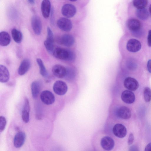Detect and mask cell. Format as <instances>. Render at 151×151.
<instances>
[{
    "instance_id": "1",
    "label": "cell",
    "mask_w": 151,
    "mask_h": 151,
    "mask_svg": "<svg viewBox=\"0 0 151 151\" xmlns=\"http://www.w3.org/2000/svg\"><path fill=\"white\" fill-rule=\"evenodd\" d=\"M52 54L57 58L69 62L73 61L76 58L73 51L69 49L60 47L55 49Z\"/></svg>"
},
{
    "instance_id": "2",
    "label": "cell",
    "mask_w": 151,
    "mask_h": 151,
    "mask_svg": "<svg viewBox=\"0 0 151 151\" xmlns=\"http://www.w3.org/2000/svg\"><path fill=\"white\" fill-rule=\"evenodd\" d=\"M53 90L57 94L62 96L67 92L68 87L67 84L64 81L60 80L56 81L54 84Z\"/></svg>"
},
{
    "instance_id": "3",
    "label": "cell",
    "mask_w": 151,
    "mask_h": 151,
    "mask_svg": "<svg viewBox=\"0 0 151 151\" xmlns=\"http://www.w3.org/2000/svg\"><path fill=\"white\" fill-rule=\"evenodd\" d=\"M57 25L60 29L65 32L70 31L73 27L71 21L64 17L59 18L57 22Z\"/></svg>"
},
{
    "instance_id": "4",
    "label": "cell",
    "mask_w": 151,
    "mask_h": 151,
    "mask_svg": "<svg viewBox=\"0 0 151 151\" xmlns=\"http://www.w3.org/2000/svg\"><path fill=\"white\" fill-rule=\"evenodd\" d=\"M40 98L42 101L45 104L49 105L52 104L55 101V97L51 92L45 90L41 92Z\"/></svg>"
},
{
    "instance_id": "5",
    "label": "cell",
    "mask_w": 151,
    "mask_h": 151,
    "mask_svg": "<svg viewBox=\"0 0 151 151\" xmlns=\"http://www.w3.org/2000/svg\"><path fill=\"white\" fill-rule=\"evenodd\" d=\"M75 7L71 4H66L63 5L61 9L62 14L63 16L67 17H73L76 13Z\"/></svg>"
},
{
    "instance_id": "6",
    "label": "cell",
    "mask_w": 151,
    "mask_h": 151,
    "mask_svg": "<svg viewBox=\"0 0 151 151\" xmlns=\"http://www.w3.org/2000/svg\"><path fill=\"white\" fill-rule=\"evenodd\" d=\"M141 45L138 40L134 39L129 40L126 45V48L129 52H135L139 51L141 48Z\"/></svg>"
},
{
    "instance_id": "7",
    "label": "cell",
    "mask_w": 151,
    "mask_h": 151,
    "mask_svg": "<svg viewBox=\"0 0 151 151\" xmlns=\"http://www.w3.org/2000/svg\"><path fill=\"white\" fill-rule=\"evenodd\" d=\"M124 85L126 88L131 91L136 90L138 88L139 86L137 80L130 77H127L125 79Z\"/></svg>"
},
{
    "instance_id": "8",
    "label": "cell",
    "mask_w": 151,
    "mask_h": 151,
    "mask_svg": "<svg viewBox=\"0 0 151 151\" xmlns=\"http://www.w3.org/2000/svg\"><path fill=\"white\" fill-rule=\"evenodd\" d=\"M31 25L34 33L40 35L42 29V24L40 18L37 15L33 16L31 19Z\"/></svg>"
},
{
    "instance_id": "9",
    "label": "cell",
    "mask_w": 151,
    "mask_h": 151,
    "mask_svg": "<svg viewBox=\"0 0 151 151\" xmlns=\"http://www.w3.org/2000/svg\"><path fill=\"white\" fill-rule=\"evenodd\" d=\"M52 70L54 75L59 78H65L67 73V68L59 64L54 65L52 68Z\"/></svg>"
},
{
    "instance_id": "10",
    "label": "cell",
    "mask_w": 151,
    "mask_h": 151,
    "mask_svg": "<svg viewBox=\"0 0 151 151\" xmlns=\"http://www.w3.org/2000/svg\"><path fill=\"white\" fill-rule=\"evenodd\" d=\"M112 132L116 137L119 138L124 137L127 133V130L126 127L121 124H117L113 127Z\"/></svg>"
},
{
    "instance_id": "11",
    "label": "cell",
    "mask_w": 151,
    "mask_h": 151,
    "mask_svg": "<svg viewBox=\"0 0 151 151\" xmlns=\"http://www.w3.org/2000/svg\"><path fill=\"white\" fill-rule=\"evenodd\" d=\"M100 144L103 149L108 151L112 150L114 146V140L110 137L108 136L104 137L101 138Z\"/></svg>"
},
{
    "instance_id": "12",
    "label": "cell",
    "mask_w": 151,
    "mask_h": 151,
    "mask_svg": "<svg viewBox=\"0 0 151 151\" xmlns=\"http://www.w3.org/2000/svg\"><path fill=\"white\" fill-rule=\"evenodd\" d=\"M26 139L25 133L19 131L15 135L14 139V145L17 148H20L24 144Z\"/></svg>"
},
{
    "instance_id": "13",
    "label": "cell",
    "mask_w": 151,
    "mask_h": 151,
    "mask_svg": "<svg viewBox=\"0 0 151 151\" xmlns=\"http://www.w3.org/2000/svg\"><path fill=\"white\" fill-rule=\"evenodd\" d=\"M30 107L28 99L25 97L24 103L22 112V118L23 121L26 123H28L29 120V111Z\"/></svg>"
},
{
    "instance_id": "14",
    "label": "cell",
    "mask_w": 151,
    "mask_h": 151,
    "mask_svg": "<svg viewBox=\"0 0 151 151\" xmlns=\"http://www.w3.org/2000/svg\"><path fill=\"white\" fill-rule=\"evenodd\" d=\"M121 98L123 102L128 104L133 103L135 101V96L134 93L129 90L124 91L122 93Z\"/></svg>"
},
{
    "instance_id": "15",
    "label": "cell",
    "mask_w": 151,
    "mask_h": 151,
    "mask_svg": "<svg viewBox=\"0 0 151 151\" xmlns=\"http://www.w3.org/2000/svg\"><path fill=\"white\" fill-rule=\"evenodd\" d=\"M61 44L67 47H71L73 46L75 42L74 37L71 35L65 34L63 35L60 39Z\"/></svg>"
},
{
    "instance_id": "16",
    "label": "cell",
    "mask_w": 151,
    "mask_h": 151,
    "mask_svg": "<svg viewBox=\"0 0 151 151\" xmlns=\"http://www.w3.org/2000/svg\"><path fill=\"white\" fill-rule=\"evenodd\" d=\"M117 114L119 118L124 119H129L132 114L130 109L125 106L120 107L117 110Z\"/></svg>"
},
{
    "instance_id": "17",
    "label": "cell",
    "mask_w": 151,
    "mask_h": 151,
    "mask_svg": "<svg viewBox=\"0 0 151 151\" xmlns=\"http://www.w3.org/2000/svg\"><path fill=\"white\" fill-rule=\"evenodd\" d=\"M42 15L45 18H48L51 11V4L50 0H43L41 4Z\"/></svg>"
},
{
    "instance_id": "18",
    "label": "cell",
    "mask_w": 151,
    "mask_h": 151,
    "mask_svg": "<svg viewBox=\"0 0 151 151\" xmlns=\"http://www.w3.org/2000/svg\"><path fill=\"white\" fill-rule=\"evenodd\" d=\"M127 25L129 29L133 32L138 31L141 27L140 22L138 20L134 18L129 19L127 22Z\"/></svg>"
},
{
    "instance_id": "19",
    "label": "cell",
    "mask_w": 151,
    "mask_h": 151,
    "mask_svg": "<svg viewBox=\"0 0 151 151\" xmlns=\"http://www.w3.org/2000/svg\"><path fill=\"white\" fill-rule=\"evenodd\" d=\"M30 66V62L28 59H25L21 63L18 69V73L21 76L25 74Z\"/></svg>"
},
{
    "instance_id": "20",
    "label": "cell",
    "mask_w": 151,
    "mask_h": 151,
    "mask_svg": "<svg viewBox=\"0 0 151 151\" xmlns=\"http://www.w3.org/2000/svg\"><path fill=\"white\" fill-rule=\"evenodd\" d=\"M9 73L7 68L3 65H0V81L1 83L7 82L9 78Z\"/></svg>"
},
{
    "instance_id": "21",
    "label": "cell",
    "mask_w": 151,
    "mask_h": 151,
    "mask_svg": "<svg viewBox=\"0 0 151 151\" xmlns=\"http://www.w3.org/2000/svg\"><path fill=\"white\" fill-rule=\"evenodd\" d=\"M11 42V37L8 33L5 31L0 33V45L3 46L8 45Z\"/></svg>"
},
{
    "instance_id": "22",
    "label": "cell",
    "mask_w": 151,
    "mask_h": 151,
    "mask_svg": "<svg viewBox=\"0 0 151 151\" xmlns=\"http://www.w3.org/2000/svg\"><path fill=\"white\" fill-rule=\"evenodd\" d=\"M41 89V84L39 82L36 81L33 82L31 84V89L32 96L34 99L37 97Z\"/></svg>"
},
{
    "instance_id": "23",
    "label": "cell",
    "mask_w": 151,
    "mask_h": 151,
    "mask_svg": "<svg viewBox=\"0 0 151 151\" xmlns=\"http://www.w3.org/2000/svg\"><path fill=\"white\" fill-rule=\"evenodd\" d=\"M11 34L13 40L18 43H20L23 38L22 32L15 28L11 30Z\"/></svg>"
},
{
    "instance_id": "24",
    "label": "cell",
    "mask_w": 151,
    "mask_h": 151,
    "mask_svg": "<svg viewBox=\"0 0 151 151\" xmlns=\"http://www.w3.org/2000/svg\"><path fill=\"white\" fill-rule=\"evenodd\" d=\"M54 39L47 38L44 42V45L47 51L52 53L54 51Z\"/></svg>"
},
{
    "instance_id": "25",
    "label": "cell",
    "mask_w": 151,
    "mask_h": 151,
    "mask_svg": "<svg viewBox=\"0 0 151 151\" xmlns=\"http://www.w3.org/2000/svg\"><path fill=\"white\" fill-rule=\"evenodd\" d=\"M136 14L138 18L142 20L146 19L149 17L148 11L145 8L137 9Z\"/></svg>"
},
{
    "instance_id": "26",
    "label": "cell",
    "mask_w": 151,
    "mask_h": 151,
    "mask_svg": "<svg viewBox=\"0 0 151 151\" xmlns=\"http://www.w3.org/2000/svg\"><path fill=\"white\" fill-rule=\"evenodd\" d=\"M148 4L147 0H133V4L137 9L145 8Z\"/></svg>"
},
{
    "instance_id": "27",
    "label": "cell",
    "mask_w": 151,
    "mask_h": 151,
    "mask_svg": "<svg viewBox=\"0 0 151 151\" xmlns=\"http://www.w3.org/2000/svg\"><path fill=\"white\" fill-rule=\"evenodd\" d=\"M37 62L39 66L40 74L44 77L47 76V72L42 60L40 58H37Z\"/></svg>"
},
{
    "instance_id": "28",
    "label": "cell",
    "mask_w": 151,
    "mask_h": 151,
    "mask_svg": "<svg viewBox=\"0 0 151 151\" xmlns=\"http://www.w3.org/2000/svg\"><path fill=\"white\" fill-rule=\"evenodd\" d=\"M144 98L146 102H149L151 100V90L148 87H145L143 91Z\"/></svg>"
},
{
    "instance_id": "29",
    "label": "cell",
    "mask_w": 151,
    "mask_h": 151,
    "mask_svg": "<svg viewBox=\"0 0 151 151\" xmlns=\"http://www.w3.org/2000/svg\"><path fill=\"white\" fill-rule=\"evenodd\" d=\"M6 124V120L5 117H0V132H1L4 129Z\"/></svg>"
},
{
    "instance_id": "30",
    "label": "cell",
    "mask_w": 151,
    "mask_h": 151,
    "mask_svg": "<svg viewBox=\"0 0 151 151\" xmlns=\"http://www.w3.org/2000/svg\"><path fill=\"white\" fill-rule=\"evenodd\" d=\"M134 137L133 134L132 133H131L129 134L128 139V143L130 145L132 144L134 140Z\"/></svg>"
},
{
    "instance_id": "31",
    "label": "cell",
    "mask_w": 151,
    "mask_h": 151,
    "mask_svg": "<svg viewBox=\"0 0 151 151\" xmlns=\"http://www.w3.org/2000/svg\"><path fill=\"white\" fill-rule=\"evenodd\" d=\"M147 44L149 47H151V30L148 32L147 37Z\"/></svg>"
},
{
    "instance_id": "32",
    "label": "cell",
    "mask_w": 151,
    "mask_h": 151,
    "mask_svg": "<svg viewBox=\"0 0 151 151\" xmlns=\"http://www.w3.org/2000/svg\"><path fill=\"white\" fill-rule=\"evenodd\" d=\"M129 150L130 151H139V150L137 146L133 145L129 147Z\"/></svg>"
},
{
    "instance_id": "33",
    "label": "cell",
    "mask_w": 151,
    "mask_h": 151,
    "mask_svg": "<svg viewBox=\"0 0 151 151\" xmlns=\"http://www.w3.org/2000/svg\"><path fill=\"white\" fill-rule=\"evenodd\" d=\"M147 67L148 72L151 73V59L148 60L147 63Z\"/></svg>"
},
{
    "instance_id": "34",
    "label": "cell",
    "mask_w": 151,
    "mask_h": 151,
    "mask_svg": "<svg viewBox=\"0 0 151 151\" xmlns=\"http://www.w3.org/2000/svg\"><path fill=\"white\" fill-rule=\"evenodd\" d=\"M145 151H151V142H150L146 146Z\"/></svg>"
},
{
    "instance_id": "35",
    "label": "cell",
    "mask_w": 151,
    "mask_h": 151,
    "mask_svg": "<svg viewBox=\"0 0 151 151\" xmlns=\"http://www.w3.org/2000/svg\"><path fill=\"white\" fill-rule=\"evenodd\" d=\"M53 9H52L51 11V21L52 23L53 22Z\"/></svg>"
},
{
    "instance_id": "36",
    "label": "cell",
    "mask_w": 151,
    "mask_h": 151,
    "mask_svg": "<svg viewBox=\"0 0 151 151\" xmlns=\"http://www.w3.org/2000/svg\"><path fill=\"white\" fill-rule=\"evenodd\" d=\"M29 2L31 4H33L35 2V0H28Z\"/></svg>"
},
{
    "instance_id": "37",
    "label": "cell",
    "mask_w": 151,
    "mask_h": 151,
    "mask_svg": "<svg viewBox=\"0 0 151 151\" xmlns=\"http://www.w3.org/2000/svg\"><path fill=\"white\" fill-rule=\"evenodd\" d=\"M149 11L151 15V4L150 5L149 7Z\"/></svg>"
},
{
    "instance_id": "38",
    "label": "cell",
    "mask_w": 151,
    "mask_h": 151,
    "mask_svg": "<svg viewBox=\"0 0 151 151\" xmlns=\"http://www.w3.org/2000/svg\"><path fill=\"white\" fill-rule=\"evenodd\" d=\"M68 0L70 1H76L77 0Z\"/></svg>"
}]
</instances>
